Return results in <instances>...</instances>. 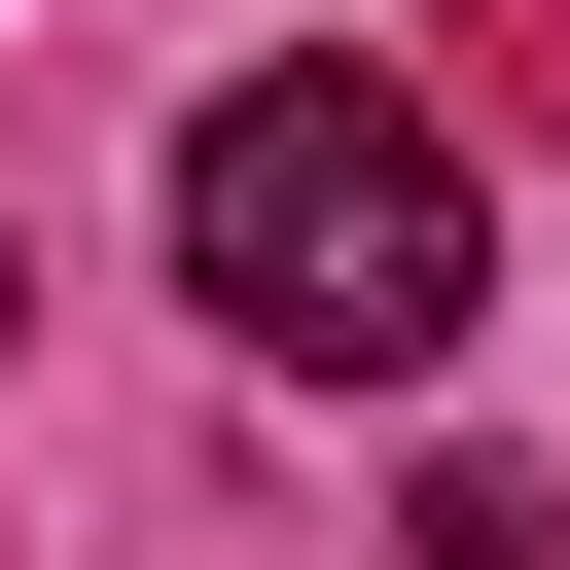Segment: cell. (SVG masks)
<instances>
[{
    "instance_id": "cell-1",
    "label": "cell",
    "mask_w": 570,
    "mask_h": 570,
    "mask_svg": "<svg viewBox=\"0 0 570 570\" xmlns=\"http://www.w3.org/2000/svg\"><path fill=\"white\" fill-rule=\"evenodd\" d=\"M178 285H214L285 392H428L463 285H499V214H463V142H428L392 71H214V107H178Z\"/></svg>"
},
{
    "instance_id": "cell-2",
    "label": "cell",
    "mask_w": 570,
    "mask_h": 570,
    "mask_svg": "<svg viewBox=\"0 0 570 570\" xmlns=\"http://www.w3.org/2000/svg\"><path fill=\"white\" fill-rule=\"evenodd\" d=\"M0 321H36V249H0Z\"/></svg>"
}]
</instances>
